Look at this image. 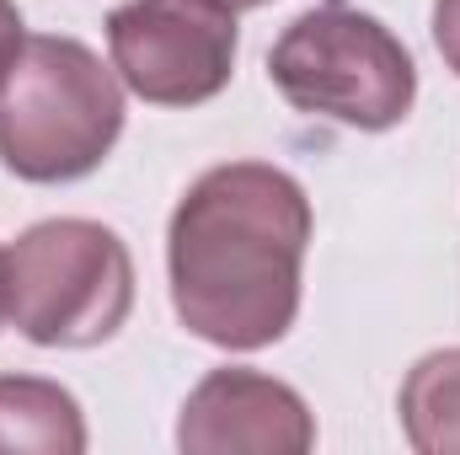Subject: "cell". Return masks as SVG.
<instances>
[{
    "instance_id": "cell-1",
    "label": "cell",
    "mask_w": 460,
    "mask_h": 455,
    "mask_svg": "<svg viewBox=\"0 0 460 455\" xmlns=\"http://www.w3.org/2000/svg\"><path fill=\"white\" fill-rule=\"evenodd\" d=\"M311 199L273 161L209 166L172 210V311L193 338L252 353L289 338L305 290Z\"/></svg>"
},
{
    "instance_id": "cell-2",
    "label": "cell",
    "mask_w": 460,
    "mask_h": 455,
    "mask_svg": "<svg viewBox=\"0 0 460 455\" xmlns=\"http://www.w3.org/2000/svg\"><path fill=\"white\" fill-rule=\"evenodd\" d=\"M123 118L118 70L81 38H27L0 81V166L38 188L81 183L113 156Z\"/></svg>"
},
{
    "instance_id": "cell-3",
    "label": "cell",
    "mask_w": 460,
    "mask_h": 455,
    "mask_svg": "<svg viewBox=\"0 0 460 455\" xmlns=\"http://www.w3.org/2000/svg\"><path fill=\"white\" fill-rule=\"evenodd\" d=\"M268 81L305 118H332L358 134H385L418 103L407 43L369 11L343 0L300 11L268 49Z\"/></svg>"
},
{
    "instance_id": "cell-4",
    "label": "cell",
    "mask_w": 460,
    "mask_h": 455,
    "mask_svg": "<svg viewBox=\"0 0 460 455\" xmlns=\"http://www.w3.org/2000/svg\"><path fill=\"white\" fill-rule=\"evenodd\" d=\"M134 311V257L102 220H38L5 246V322L38 348H97Z\"/></svg>"
},
{
    "instance_id": "cell-5",
    "label": "cell",
    "mask_w": 460,
    "mask_h": 455,
    "mask_svg": "<svg viewBox=\"0 0 460 455\" xmlns=\"http://www.w3.org/2000/svg\"><path fill=\"white\" fill-rule=\"evenodd\" d=\"M108 49L139 103L199 108L230 86L241 27L226 0H123L108 16Z\"/></svg>"
},
{
    "instance_id": "cell-6",
    "label": "cell",
    "mask_w": 460,
    "mask_h": 455,
    "mask_svg": "<svg viewBox=\"0 0 460 455\" xmlns=\"http://www.w3.org/2000/svg\"><path fill=\"white\" fill-rule=\"evenodd\" d=\"M311 445L316 413L305 397L246 364L209 370L177 413V451L188 455H305Z\"/></svg>"
},
{
    "instance_id": "cell-7",
    "label": "cell",
    "mask_w": 460,
    "mask_h": 455,
    "mask_svg": "<svg viewBox=\"0 0 460 455\" xmlns=\"http://www.w3.org/2000/svg\"><path fill=\"white\" fill-rule=\"evenodd\" d=\"M86 445L75 391L43 375H0V455H81Z\"/></svg>"
},
{
    "instance_id": "cell-8",
    "label": "cell",
    "mask_w": 460,
    "mask_h": 455,
    "mask_svg": "<svg viewBox=\"0 0 460 455\" xmlns=\"http://www.w3.org/2000/svg\"><path fill=\"white\" fill-rule=\"evenodd\" d=\"M396 418L418 455H460V343L423 353L407 370Z\"/></svg>"
},
{
    "instance_id": "cell-9",
    "label": "cell",
    "mask_w": 460,
    "mask_h": 455,
    "mask_svg": "<svg viewBox=\"0 0 460 455\" xmlns=\"http://www.w3.org/2000/svg\"><path fill=\"white\" fill-rule=\"evenodd\" d=\"M434 49L460 76V0H434Z\"/></svg>"
},
{
    "instance_id": "cell-10",
    "label": "cell",
    "mask_w": 460,
    "mask_h": 455,
    "mask_svg": "<svg viewBox=\"0 0 460 455\" xmlns=\"http://www.w3.org/2000/svg\"><path fill=\"white\" fill-rule=\"evenodd\" d=\"M22 43H27V32H22V11H16V0H0V81L11 76Z\"/></svg>"
},
{
    "instance_id": "cell-11",
    "label": "cell",
    "mask_w": 460,
    "mask_h": 455,
    "mask_svg": "<svg viewBox=\"0 0 460 455\" xmlns=\"http://www.w3.org/2000/svg\"><path fill=\"white\" fill-rule=\"evenodd\" d=\"M0 327H5V246H0Z\"/></svg>"
},
{
    "instance_id": "cell-12",
    "label": "cell",
    "mask_w": 460,
    "mask_h": 455,
    "mask_svg": "<svg viewBox=\"0 0 460 455\" xmlns=\"http://www.w3.org/2000/svg\"><path fill=\"white\" fill-rule=\"evenodd\" d=\"M230 11H257V5H268V0H226Z\"/></svg>"
}]
</instances>
